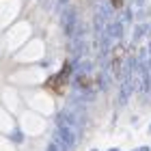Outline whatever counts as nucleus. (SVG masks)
I'll return each instance as SVG.
<instances>
[{"mask_svg":"<svg viewBox=\"0 0 151 151\" xmlns=\"http://www.w3.org/2000/svg\"><path fill=\"white\" fill-rule=\"evenodd\" d=\"M56 123H67V125H71L76 129H84L86 123H88L84 104H76V101H73L71 106H65L63 110H58Z\"/></svg>","mask_w":151,"mask_h":151,"instance_id":"1","label":"nucleus"},{"mask_svg":"<svg viewBox=\"0 0 151 151\" xmlns=\"http://www.w3.org/2000/svg\"><path fill=\"white\" fill-rule=\"evenodd\" d=\"M54 140L63 145L67 151H71L80 140V129H76L67 123H56V132H54Z\"/></svg>","mask_w":151,"mask_h":151,"instance_id":"2","label":"nucleus"},{"mask_svg":"<svg viewBox=\"0 0 151 151\" xmlns=\"http://www.w3.org/2000/svg\"><path fill=\"white\" fill-rule=\"evenodd\" d=\"M78 13H76L73 6H65L63 9V15H60V26H63V30H65V35L67 37H71L73 35V30H76V26H78Z\"/></svg>","mask_w":151,"mask_h":151,"instance_id":"3","label":"nucleus"},{"mask_svg":"<svg viewBox=\"0 0 151 151\" xmlns=\"http://www.w3.org/2000/svg\"><path fill=\"white\" fill-rule=\"evenodd\" d=\"M110 54H112V73L121 80V78H123V69H125V63H127L125 47H123V45H116Z\"/></svg>","mask_w":151,"mask_h":151,"instance_id":"4","label":"nucleus"},{"mask_svg":"<svg viewBox=\"0 0 151 151\" xmlns=\"http://www.w3.org/2000/svg\"><path fill=\"white\" fill-rule=\"evenodd\" d=\"M134 93V84H132V78H125L121 80V86H119V106H125L129 101V95Z\"/></svg>","mask_w":151,"mask_h":151,"instance_id":"5","label":"nucleus"},{"mask_svg":"<svg viewBox=\"0 0 151 151\" xmlns=\"http://www.w3.org/2000/svg\"><path fill=\"white\" fill-rule=\"evenodd\" d=\"M106 32H108V37H110V39L119 41L123 37V24L116 22V19H110V22L106 24Z\"/></svg>","mask_w":151,"mask_h":151,"instance_id":"6","label":"nucleus"},{"mask_svg":"<svg viewBox=\"0 0 151 151\" xmlns=\"http://www.w3.org/2000/svg\"><path fill=\"white\" fill-rule=\"evenodd\" d=\"M93 26H95V37H99L101 32L106 30V17L101 15L99 11L95 13V17H93Z\"/></svg>","mask_w":151,"mask_h":151,"instance_id":"7","label":"nucleus"},{"mask_svg":"<svg viewBox=\"0 0 151 151\" xmlns=\"http://www.w3.org/2000/svg\"><path fill=\"white\" fill-rule=\"evenodd\" d=\"M108 71H110V69H99V73H97V86H99V91H106V88H108V82H110Z\"/></svg>","mask_w":151,"mask_h":151,"instance_id":"8","label":"nucleus"},{"mask_svg":"<svg viewBox=\"0 0 151 151\" xmlns=\"http://www.w3.org/2000/svg\"><path fill=\"white\" fill-rule=\"evenodd\" d=\"M151 28V26H147V24H138V26H136V28H134V35H132V39L134 41H138L142 35H145V32Z\"/></svg>","mask_w":151,"mask_h":151,"instance_id":"9","label":"nucleus"},{"mask_svg":"<svg viewBox=\"0 0 151 151\" xmlns=\"http://www.w3.org/2000/svg\"><path fill=\"white\" fill-rule=\"evenodd\" d=\"M97 11H99L106 19H110V17H112V6L108 4V2H99V9H97Z\"/></svg>","mask_w":151,"mask_h":151,"instance_id":"10","label":"nucleus"},{"mask_svg":"<svg viewBox=\"0 0 151 151\" xmlns=\"http://www.w3.org/2000/svg\"><path fill=\"white\" fill-rule=\"evenodd\" d=\"M45 151H67V149H65L63 145H58V142H56V140L52 138L50 142H47V147H45Z\"/></svg>","mask_w":151,"mask_h":151,"instance_id":"11","label":"nucleus"},{"mask_svg":"<svg viewBox=\"0 0 151 151\" xmlns=\"http://www.w3.org/2000/svg\"><path fill=\"white\" fill-rule=\"evenodd\" d=\"M11 138H13V142H24V134H22V129H19V127H13Z\"/></svg>","mask_w":151,"mask_h":151,"instance_id":"12","label":"nucleus"},{"mask_svg":"<svg viewBox=\"0 0 151 151\" xmlns=\"http://www.w3.org/2000/svg\"><path fill=\"white\" fill-rule=\"evenodd\" d=\"M125 22H132V9H125V13H123L121 24H125Z\"/></svg>","mask_w":151,"mask_h":151,"instance_id":"13","label":"nucleus"},{"mask_svg":"<svg viewBox=\"0 0 151 151\" xmlns=\"http://www.w3.org/2000/svg\"><path fill=\"white\" fill-rule=\"evenodd\" d=\"M110 4H112V6H121L123 0H110Z\"/></svg>","mask_w":151,"mask_h":151,"instance_id":"14","label":"nucleus"},{"mask_svg":"<svg viewBox=\"0 0 151 151\" xmlns=\"http://www.w3.org/2000/svg\"><path fill=\"white\" fill-rule=\"evenodd\" d=\"M134 4L136 6H142V4H145V0H134Z\"/></svg>","mask_w":151,"mask_h":151,"instance_id":"15","label":"nucleus"},{"mask_svg":"<svg viewBox=\"0 0 151 151\" xmlns=\"http://www.w3.org/2000/svg\"><path fill=\"white\" fill-rule=\"evenodd\" d=\"M134 151H149V147H138V149H134Z\"/></svg>","mask_w":151,"mask_h":151,"instance_id":"16","label":"nucleus"},{"mask_svg":"<svg viewBox=\"0 0 151 151\" xmlns=\"http://www.w3.org/2000/svg\"><path fill=\"white\" fill-rule=\"evenodd\" d=\"M58 4H63V6H65V4H67V0H58Z\"/></svg>","mask_w":151,"mask_h":151,"instance_id":"17","label":"nucleus"},{"mask_svg":"<svg viewBox=\"0 0 151 151\" xmlns=\"http://www.w3.org/2000/svg\"><path fill=\"white\" fill-rule=\"evenodd\" d=\"M108 151H119V149H114V147H112V149H108Z\"/></svg>","mask_w":151,"mask_h":151,"instance_id":"18","label":"nucleus"},{"mask_svg":"<svg viewBox=\"0 0 151 151\" xmlns=\"http://www.w3.org/2000/svg\"><path fill=\"white\" fill-rule=\"evenodd\" d=\"M93 151H97V149H93Z\"/></svg>","mask_w":151,"mask_h":151,"instance_id":"19","label":"nucleus"}]
</instances>
